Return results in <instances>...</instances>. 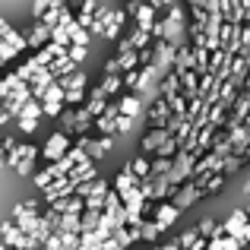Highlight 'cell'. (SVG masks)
<instances>
[{
    "label": "cell",
    "instance_id": "obj_1",
    "mask_svg": "<svg viewBox=\"0 0 250 250\" xmlns=\"http://www.w3.org/2000/svg\"><path fill=\"white\" fill-rule=\"evenodd\" d=\"M162 42L165 44H171V48H181L184 44V32H187V25H184V6L181 3H171L168 6V16L162 19Z\"/></svg>",
    "mask_w": 250,
    "mask_h": 250
},
{
    "label": "cell",
    "instance_id": "obj_2",
    "mask_svg": "<svg viewBox=\"0 0 250 250\" xmlns=\"http://www.w3.org/2000/svg\"><path fill=\"white\" fill-rule=\"evenodd\" d=\"M10 222L32 241V234L38 231V203H35V200L16 203V206H13V219H10Z\"/></svg>",
    "mask_w": 250,
    "mask_h": 250
},
{
    "label": "cell",
    "instance_id": "obj_3",
    "mask_svg": "<svg viewBox=\"0 0 250 250\" xmlns=\"http://www.w3.org/2000/svg\"><path fill=\"white\" fill-rule=\"evenodd\" d=\"M193 155L190 152H184V149H177V155L171 159V171H168V184L171 187H181V184H187L190 181V168H193Z\"/></svg>",
    "mask_w": 250,
    "mask_h": 250
},
{
    "label": "cell",
    "instance_id": "obj_4",
    "mask_svg": "<svg viewBox=\"0 0 250 250\" xmlns=\"http://www.w3.org/2000/svg\"><path fill=\"white\" fill-rule=\"evenodd\" d=\"M67 152H70V136H67V133H61V130H54V133L48 136V143L38 149V155H44V162H48V165L61 162Z\"/></svg>",
    "mask_w": 250,
    "mask_h": 250
},
{
    "label": "cell",
    "instance_id": "obj_5",
    "mask_svg": "<svg viewBox=\"0 0 250 250\" xmlns=\"http://www.w3.org/2000/svg\"><path fill=\"white\" fill-rule=\"evenodd\" d=\"M149 51H152V61H149V63H152V67L159 70V76L165 80V76L171 73V67H174V48L165 44V42H152Z\"/></svg>",
    "mask_w": 250,
    "mask_h": 250
},
{
    "label": "cell",
    "instance_id": "obj_6",
    "mask_svg": "<svg viewBox=\"0 0 250 250\" xmlns=\"http://www.w3.org/2000/svg\"><path fill=\"white\" fill-rule=\"evenodd\" d=\"M42 193H44V203L51 206V203H57V200H67V196H73V193H76V181H73L70 174H67V177H57V181L51 184L48 190H42Z\"/></svg>",
    "mask_w": 250,
    "mask_h": 250
},
{
    "label": "cell",
    "instance_id": "obj_7",
    "mask_svg": "<svg viewBox=\"0 0 250 250\" xmlns=\"http://www.w3.org/2000/svg\"><path fill=\"white\" fill-rule=\"evenodd\" d=\"M168 117H171V108H168V102H165V98H155V102H152V104L146 108V121H149V130H165Z\"/></svg>",
    "mask_w": 250,
    "mask_h": 250
},
{
    "label": "cell",
    "instance_id": "obj_8",
    "mask_svg": "<svg viewBox=\"0 0 250 250\" xmlns=\"http://www.w3.org/2000/svg\"><path fill=\"white\" fill-rule=\"evenodd\" d=\"M108 190H111V184L102 181V177H95L92 193L83 200V212H102V203H104V196H108Z\"/></svg>",
    "mask_w": 250,
    "mask_h": 250
},
{
    "label": "cell",
    "instance_id": "obj_9",
    "mask_svg": "<svg viewBox=\"0 0 250 250\" xmlns=\"http://www.w3.org/2000/svg\"><path fill=\"white\" fill-rule=\"evenodd\" d=\"M203 196H200V187H196V184H181V187H177V193H174V200H171V206L177 209V212H184V209H190L193 206V203H200Z\"/></svg>",
    "mask_w": 250,
    "mask_h": 250
},
{
    "label": "cell",
    "instance_id": "obj_10",
    "mask_svg": "<svg viewBox=\"0 0 250 250\" xmlns=\"http://www.w3.org/2000/svg\"><path fill=\"white\" fill-rule=\"evenodd\" d=\"M114 121H117V102L114 104H104V111L92 121V130H95L98 136H114Z\"/></svg>",
    "mask_w": 250,
    "mask_h": 250
},
{
    "label": "cell",
    "instance_id": "obj_11",
    "mask_svg": "<svg viewBox=\"0 0 250 250\" xmlns=\"http://www.w3.org/2000/svg\"><path fill=\"white\" fill-rule=\"evenodd\" d=\"M149 209H152V212H155V219H152V222H155V225L162 228V231H168V228L174 225L177 219H181V212H177V209L171 206V203H152V206H149Z\"/></svg>",
    "mask_w": 250,
    "mask_h": 250
},
{
    "label": "cell",
    "instance_id": "obj_12",
    "mask_svg": "<svg viewBox=\"0 0 250 250\" xmlns=\"http://www.w3.org/2000/svg\"><path fill=\"white\" fill-rule=\"evenodd\" d=\"M247 222H250V219H247V212H244V209H234V212L228 215V222H225V225H215V238H219V234L238 238V234H241V228H244Z\"/></svg>",
    "mask_w": 250,
    "mask_h": 250
},
{
    "label": "cell",
    "instance_id": "obj_13",
    "mask_svg": "<svg viewBox=\"0 0 250 250\" xmlns=\"http://www.w3.org/2000/svg\"><path fill=\"white\" fill-rule=\"evenodd\" d=\"M38 159V146H32V143H22V146H13L10 152H6V168H16L19 162H35Z\"/></svg>",
    "mask_w": 250,
    "mask_h": 250
},
{
    "label": "cell",
    "instance_id": "obj_14",
    "mask_svg": "<svg viewBox=\"0 0 250 250\" xmlns=\"http://www.w3.org/2000/svg\"><path fill=\"white\" fill-rule=\"evenodd\" d=\"M136 184H140V181L133 177V171H130V168H121V171L114 174V187H111V193H117V196L124 200L130 190H136Z\"/></svg>",
    "mask_w": 250,
    "mask_h": 250
},
{
    "label": "cell",
    "instance_id": "obj_15",
    "mask_svg": "<svg viewBox=\"0 0 250 250\" xmlns=\"http://www.w3.org/2000/svg\"><path fill=\"white\" fill-rule=\"evenodd\" d=\"M168 136H171L168 130H146V136L140 140V152L143 155H155V149H159Z\"/></svg>",
    "mask_w": 250,
    "mask_h": 250
},
{
    "label": "cell",
    "instance_id": "obj_16",
    "mask_svg": "<svg viewBox=\"0 0 250 250\" xmlns=\"http://www.w3.org/2000/svg\"><path fill=\"white\" fill-rule=\"evenodd\" d=\"M117 114L121 117H130V121H136V117L143 114V104H140V98L136 95H121V102H117Z\"/></svg>",
    "mask_w": 250,
    "mask_h": 250
},
{
    "label": "cell",
    "instance_id": "obj_17",
    "mask_svg": "<svg viewBox=\"0 0 250 250\" xmlns=\"http://www.w3.org/2000/svg\"><path fill=\"white\" fill-rule=\"evenodd\" d=\"M51 212H57V215H83V200L80 196H67V200H57V203H51Z\"/></svg>",
    "mask_w": 250,
    "mask_h": 250
},
{
    "label": "cell",
    "instance_id": "obj_18",
    "mask_svg": "<svg viewBox=\"0 0 250 250\" xmlns=\"http://www.w3.org/2000/svg\"><path fill=\"white\" fill-rule=\"evenodd\" d=\"M104 104H108V98H104L102 92H98V85H95V89L89 92V98L83 102V111H85V114L92 117V121H95V117H98V114L104 111Z\"/></svg>",
    "mask_w": 250,
    "mask_h": 250
},
{
    "label": "cell",
    "instance_id": "obj_19",
    "mask_svg": "<svg viewBox=\"0 0 250 250\" xmlns=\"http://www.w3.org/2000/svg\"><path fill=\"white\" fill-rule=\"evenodd\" d=\"M48 38H51V29H44L42 22H35L32 25V32L29 35H25V48H44V44H48Z\"/></svg>",
    "mask_w": 250,
    "mask_h": 250
},
{
    "label": "cell",
    "instance_id": "obj_20",
    "mask_svg": "<svg viewBox=\"0 0 250 250\" xmlns=\"http://www.w3.org/2000/svg\"><path fill=\"white\" fill-rule=\"evenodd\" d=\"M111 241H114L121 250H127V247H133L136 241H140V228H117V231L111 234Z\"/></svg>",
    "mask_w": 250,
    "mask_h": 250
},
{
    "label": "cell",
    "instance_id": "obj_21",
    "mask_svg": "<svg viewBox=\"0 0 250 250\" xmlns=\"http://www.w3.org/2000/svg\"><path fill=\"white\" fill-rule=\"evenodd\" d=\"M196 187H200V196H212L215 190H222V187H225V177H222L219 171H212V174H209V177H203V181L196 184Z\"/></svg>",
    "mask_w": 250,
    "mask_h": 250
},
{
    "label": "cell",
    "instance_id": "obj_22",
    "mask_svg": "<svg viewBox=\"0 0 250 250\" xmlns=\"http://www.w3.org/2000/svg\"><path fill=\"white\" fill-rule=\"evenodd\" d=\"M177 92H181V80H177L174 73H168L165 80L159 83V98H165V102H171V98H174Z\"/></svg>",
    "mask_w": 250,
    "mask_h": 250
},
{
    "label": "cell",
    "instance_id": "obj_23",
    "mask_svg": "<svg viewBox=\"0 0 250 250\" xmlns=\"http://www.w3.org/2000/svg\"><path fill=\"white\" fill-rule=\"evenodd\" d=\"M133 16H136V29H143V32H149V29H152L155 13L149 10V3H140V6L133 10Z\"/></svg>",
    "mask_w": 250,
    "mask_h": 250
},
{
    "label": "cell",
    "instance_id": "obj_24",
    "mask_svg": "<svg viewBox=\"0 0 250 250\" xmlns=\"http://www.w3.org/2000/svg\"><path fill=\"white\" fill-rule=\"evenodd\" d=\"M130 42V48L133 51H149L152 48V38H149V32H143V29H133L130 35H124Z\"/></svg>",
    "mask_w": 250,
    "mask_h": 250
},
{
    "label": "cell",
    "instance_id": "obj_25",
    "mask_svg": "<svg viewBox=\"0 0 250 250\" xmlns=\"http://www.w3.org/2000/svg\"><path fill=\"white\" fill-rule=\"evenodd\" d=\"M159 234H162V228L155 225L152 219H143V225H140V241H146V244H155V241H159Z\"/></svg>",
    "mask_w": 250,
    "mask_h": 250
},
{
    "label": "cell",
    "instance_id": "obj_26",
    "mask_svg": "<svg viewBox=\"0 0 250 250\" xmlns=\"http://www.w3.org/2000/svg\"><path fill=\"white\" fill-rule=\"evenodd\" d=\"M85 83H89V80H85L83 70H76L73 76H67V80H57V85H61L63 92H67V89H80V92H85Z\"/></svg>",
    "mask_w": 250,
    "mask_h": 250
},
{
    "label": "cell",
    "instance_id": "obj_27",
    "mask_svg": "<svg viewBox=\"0 0 250 250\" xmlns=\"http://www.w3.org/2000/svg\"><path fill=\"white\" fill-rule=\"evenodd\" d=\"M98 92H102L104 98L117 95V92H121V76H102V83H98Z\"/></svg>",
    "mask_w": 250,
    "mask_h": 250
},
{
    "label": "cell",
    "instance_id": "obj_28",
    "mask_svg": "<svg viewBox=\"0 0 250 250\" xmlns=\"http://www.w3.org/2000/svg\"><path fill=\"white\" fill-rule=\"evenodd\" d=\"M19 117H25V121H42V102L29 98V102L19 108Z\"/></svg>",
    "mask_w": 250,
    "mask_h": 250
},
{
    "label": "cell",
    "instance_id": "obj_29",
    "mask_svg": "<svg viewBox=\"0 0 250 250\" xmlns=\"http://www.w3.org/2000/svg\"><path fill=\"white\" fill-rule=\"evenodd\" d=\"M98 219H102V212H83L80 215V234H92L98 228Z\"/></svg>",
    "mask_w": 250,
    "mask_h": 250
},
{
    "label": "cell",
    "instance_id": "obj_30",
    "mask_svg": "<svg viewBox=\"0 0 250 250\" xmlns=\"http://www.w3.org/2000/svg\"><path fill=\"white\" fill-rule=\"evenodd\" d=\"M57 121H61V133H73V124H76V108H63L61 114H57Z\"/></svg>",
    "mask_w": 250,
    "mask_h": 250
},
{
    "label": "cell",
    "instance_id": "obj_31",
    "mask_svg": "<svg viewBox=\"0 0 250 250\" xmlns=\"http://www.w3.org/2000/svg\"><path fill=\"white\" fill-rule=\"evenodd\" d=\"M42 104H63V89L61 85H48V89L42 92Z\"/></svg>",
    "mask_w": 250,
    "mask_h": 250
},
{
    "label": "cell",
    "instance_id": "obj_32",
    "mask_svg": "<svg viewBox=\"0 0 250 250\" xmlns=\"http://www.w3.org/2000/svg\"><path fill=\"white\" fill-rule=\"evenodd\" d=\"M127 168L133 171V177H136V181H143V177H149V159H146V155H136V159L130 162Z\"/></svg>",
    "mask_w": 250,
    "mask_h": 250
},
{
    "label": "cell",
    "instance_id": "obj_33",
    "mask_svg": "<svg viewBox=\"0 0 250 250\" xmlns=\"http://www.w3.org/2000/svg\"><path fill=\"white\" fill-rule=\"evenodd\" d=\"M16 85H22V83L16 80V73H3V76H0V102H3V98L16 89Z\"/></svg>",
    "mask_w": 250,
    "mask_h": 250
},
{
    "label": "cell",
    "instance_id": "obj_34",
    "mask_svg": "<svg viewBox=\"0 0 250 250\" xmlns=\"http://www.w3.org/2000/svg\"><path fill=\"white\" fill-rule=\"evenodd\" d=\"M177 149H181V146H177V143L168 136V140L162 143L159 149H155V159H174V155H177Z\"/></svg>",
    "mask_w": 250,
    "mask_h": 250
},
{
    "label": "cell",
    "instance_id": "obj_35",
    "mask_svg": "<svg viewBox=\"0 0 250 250\" xmlns=\"http://www.w3.org/2000/svg\"><path fill=\"white\" fill-rule=\"evenodd\" d=\"M193 231H196V234H200V238H203V241H212V238H215V222H212V219H203V222H200V225H196V228H193Z\"/></svg>",
    "mask_w": 250,
    "mask_h": 250
},
{
    "label": "cell",
    "instance_id": "obj_36",
    "mask_svg": "<svg viewBox=\"0 0 250 250\" xmlns=\"http://www.w3.org/2000/svg\"><path fill=\"white\" fill-rule=\"evenodd\" d=\"M67 57H70V63H73V67H80L85 57H89V48H76V44H70V48H67Z\"/></svg>",
    "mask_w": 250,
    "mask_h": 250
},
{
    "label": "cell",
    "instance_id": "obj_37",
    "mask_svg": "<svg viewBox=\"0 0 250 250\" xmlns=\"http://www.w3.org/2000/svg\"><path fill=\"white\" fill-rule=\"evenodd\" d=\"M83 102H85V92H80V89H67L63 92V104H70V108H73V104L83 108Z\"/></svg>",
    "mask_w": 250,
    "mask_h": 250
},
{
    "label": "cell",
    "instance_id": "obj_38",
    "mask_svg": "<svg viewBox=\"0 0 250 250\" xmlns=\"http://www.w3.org/2000/svg\"><path fill=\"white\" fill-rule=\"evenodd\" d=\"M16 51H13L10 48V44H6V42H0V67H3V63H10V61H16Z\"/></svg>",
    "mask_w": 250,
    "mask_h": 250
},
{
    "label": "cell",
    "instance_id": "obj_39",
    "mask_svg": "<svg viewBox=\"0 0 250 250\" xmlns=\"http://www.w3.org/2000/svg\"><path fill=\"white\" fill-rule=\"evenodd\" d=\"M219 247H222V250H241L244 244H241L238 238H228V234H219Z\"/></svg>",
    "mask_w": 250,
    "mask_h": 250
},
{
    "label": "cell",
    "instance_id": "obj_40",
    "mask_svg": "<svg viewBox=\"0 0 250 250\" xmlns=\"http://www.w3.org/2000/svg\"><path fill=\"white\" fill-rule=\"evenodd\" d=\"M193 6H200V10L209 13V16H212V13H219V0H193Z\"/></svg>",
    "mask_w": 250,
    "mask_h": 250
},
{
    "label": "cell",
    "instance_id": "obj_41",
    "mask_svg": "<svg viewBox=\"0 0 250 250\" xmlns=\"http://www.w3.org/2000/svg\"><path fill=\"white\" fill-rule=\"evenodd\" d=\"M133 124H136V121H130V117H121V114H117V121H114V133H127V130H133Z\"/></svg>",
    "mask_w": 250,
    "mask_h": 250
},
{
    "label": "cell",
    "instance_id": "obj_42",
    "mask_svg": "<svg viewBox=\"0 0 250 250\" xmlns=\"http://www.w3.org/2000/svg\"><path fill=\"white\" fill-rule=\"evenodd\" d=\"M51 6V0H32V13H35V22L44 16V10Z\"/></svg>",
    "mask_w": 250,
    "mask_h": 250
},
{
    "label": "cell",
    "instance_id": "obj_43",
    "mask_svg": "<svg viewBox=\"0 0 250 250\" xmlns=\"http://www.w3.org/2000/svg\"><path fill=\"white\" fill-rule=\"evenodd\" d=\"M13 171H16V174H22V177H32V174H35V162H19Z\"/></svg>",
    "mask_w": 250,
    "mask_h": 250
},
{
    "label": "cell",
    "instance_id": "obj_44",
    "mask_svg": "<svg viewBox=\"0 0 250 250\" xmlns=\"http://www.w3.org/2000/svg\"><path fill=\"white\" fill-rule=\"evenodd\" d=\"M13 146H16V140H13V136H6V140L0 143V165H6V152H10Z\"/></svg>",
    "mask_w": 250,
    "mask_h": 250
},
{
    "label": "cell",
    "instance_id": "obj_45",
    "mask_svg": "<svg viewBox=\"0 0 250 250\" xmlns=\"http://www.w3.org/2000/svg\"><path fill=\"white\" fill-rule=\"evenodd\" d=\"M63 111V104H42V117H57Z\"/></svg>",
    "mask_w": 250,
    "mask_h": 250
},
{
    "label": "cell",
    "instance_id": "obj_46",
    "mask_svg": "<svg viewBox=\"0 0 250 250\" xmlns=\"http://www.w3.org/2000/svg\"><path fill=\"white\" fill-rule=\"evenodd\" d=\"M104 76H121V63H117L114 57H111V61L104 63Z\"/></svg>",
    "mask_w": 250,
    "mask_h": 250
},
{
    "label": "cell",
    "instance_id": "obj_47",
    "mask_svg": "<svg viewBox=\"0 0 250 250\" xmlns=\"http://www.w3.org/2000/svg\"><path fill=\"white\" fill-rule=\"evenodd\" d=\"M19 130H22V133H35L38 121H25V117H19Z\"/></svg>",
    "mask_w": 250,
    "mask_h": 250
},
{
    "label": "cell",
    "instance_id": "obj_48",
    "mask_svg": "<svg viewBox=\"0 0 250 250\" xmlns=\"http://www.w3.org/2000/svg\"><path fill=\"white\" fill-rule=\"evenodd\" d=\"M238 241H241V244H250V222H247V225H244V228H241V234H238Z\"/></svg>",
    "mask_w": 250,
    "mask_h": 250
},
{
    "label": "cell",
    "instance_id": "obj_49",
    "mask_svg": "<svg viewBox=\"0 0 250 250\" xmlns=\"http://www.w3.org/2000/svg\"><path fill=\"white\" fill-rule=\"evenodd\" d=\"M244 193L250 196V168H247V184H244Z\"/></svg>",
    "mask_w": 250,
    "mask_h": 250
},
{
    "label": "cell",
    "instance_id": "obj_50",
    "mask_svg": "<svg viewBox=\"0 0 250 250\" xmlns=\"http://www.w3.org/2000/svg\"><path fill=\"white\" fill-rule=\"evenodd\" d=\"M171 3H177V0H162V6H171Z\"/></svg>",
    "mask_w": 250,
    "mask_h": 250
},
{
    "label": "cell",
    "instance_id": "obj_51",
    "mask_svg": "<svg viewBox=\"0 0 250 250\" xmlns=\"http://www.w3.org/2000/svg\"><path fill=\"white\" fill-rule=\"evenodd\" d=\"M70 3H76V6H80V3H83V0H70Z\"/></svg>",
    "mask_w": 250,
    "mask_h": 250
},
{
    "label": "cell",
    "instance_id": "obj_52",
    "mask_svg": "<svg viewBox=\"0 0 250 250\" xmlns=\"http://www.w3.org/2000/svg\"><path fill=\"white\" fill-rule=\"evenodd\" d=\"M0 76H3V67H0Z\"/></svg>",
    "mask_w": 250,
    "mask_h": 250
},
{
    "label": "cell",
    "instance_id": "obj_53",
    "mask_svg": "<svg viewBox=\"0 0 250 250\" xmlns=\"http://www.w3.org/2000/svg\"><path fill=\"white\" fill-rule=\"evenodd\" d=\"M0 114H3V108H0Z\"/></svg>",
    "mask_w": 250,
    "mask_h": 250
},
{
    "label": "cell",
    "instance_id": "obj_54",
    "mask_svg": "<svg viewBox=\"0 0 250 250\" xmlns=\"http://www.w3.org/2000/svg\"><path fill=\"white\" fill-rule=\"evenodd\" d=\"M190 3H193V0H190Z\"/></svg>",
    "mask_w": 250,
    "mask_h": 250
}]
</instances>
